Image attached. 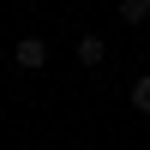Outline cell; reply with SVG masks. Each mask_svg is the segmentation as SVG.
<instances>
[{"label":"cell","instance_id":"obj_3","mask_svg":"<svg viewBox=\"0 0 150 150\" xmlns=\"http://www.w3.org/2000/svg\"><path fill=\"white\" fill-rule=\"evenodd\" d=\"M120 18L126 24H150V0H120Z\"/></svg>","mask_w":150,"mask_h":150},{"label":"cell","instance_id":"obj_4","mask_svg":"<svg viewBox=\"0 0 150 150\" xmlns=\"http://www.w3.org/2000/svg\"><path fill=\"white\" fill-rule=\"evenodd\" d=\"M132 108H138V114H150V72L132 84Z\"/></svg>","mask_w":150,"mask_h":150},{"label":"cell","instance_id":"obj_2","mask_svg":"<svg viewBox=\"0 0 150 150\" xmlns=\"http://www.w3.org/2000/svg\"><path fill=\"white\" fill-rule=\"evenodd\" d=\"M78 60H84V66H102V60H108V42H102V36H78Z\"/></svg>","mask_w":150,"mask_h":150},{"label":"cell","instance_id":"obj_1","mask_svg":"<svg viewBox=\"0 0 150 150\" xmlns=\"http://www.w3.org/2000/svg\"><path fill=\"white\" fill-rule=\"evenodd\" d=\"M12 66L18 72H42L48 66V42L42 36H18V42H12Z\"/></svg>","mask_w":150,"mask_h":150}]
</instances>
